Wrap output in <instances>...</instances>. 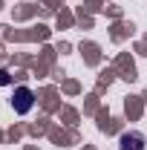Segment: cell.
<instances>
[{
  "instance_id": "obj_2",
  "label": "cell",
  "mask_w": 147,
  "mask_h": 150,
  "mask_svg": "<svg viewBox=\"0 0 147 150\" xmlns=\"http://www.w3.org/2000/svg\"><path fill=\"white\" fill-rule=\"evenodd\" d=\"M0 84H9V72L6 69H0Z\"/></svg>"
},
{
  "instance_id": "obj_1",
  "label": "cell",
  "mask_w": 147,
  "mask_h": 150,
  "mask_svg": "<svg viewBox=\"0 0 147 150\" xmlns=\"http://www.w3.org/2000/svg\"><path fill=\"white\" fill-rule=\"evenodd\" d=\"M32 107H35V93L29 87H18L15 90V98H12V110L18 112V115H26Z\"/></svg>"
}]
</instances>
